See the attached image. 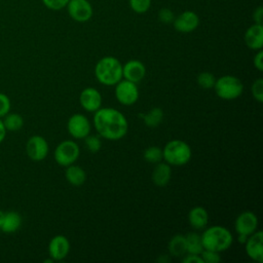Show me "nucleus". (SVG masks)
<instances>
[{
  "label": "nucleus",
  "mask_w": 263,
  "mask_h": 263,
  "mask_svg": "<svg viewBox=\"0 0 263 263\" xmlns=\"http://www.w3.org/2000/svg\"><path fill=\"white\" fill-rule=\"evenodd\" d=\"M93 124L102 138L111 141L123 138L128 128L125 116L114 108L98 109L93 115Z\"/></svg>",
  "instance_id": "nucleus-1"
},
{
  "label": "nucleus",
  "mask_w": 263,
  "mask_h": 263,
  "mask_svg": "<svg viewBox=\"0 0 263 263\" xmlns=\"http://www.w3.org/2000/svg\"><path fill=\"white\" fill-rule=\"evenodd\" d=\"M200 237L204 250H211L219 253L229 249L233 241L231 232L227 228L220 225L206 228Z\"/></svg>",
  "instance_id": "nucleus-2"
},
{
  "label": "nucleus",
  "mask_w": 263,
  "mask_h": 263,
  "mask_svg": "<svg viewBox=\"0 0 263 263\" xmlns=\"http://www.w3.org/2000/svg\"><path fill=\"white\" fill-rule=\"evenodd\" d=\"M95 75L102 84L115 85L122 79V65L114 57H104L97 63Z\"/></svg>",
  "instance_id": "nucleus-3"
},
{
  "label": "nucleus",
  "mask_w": 263,
  "mask_h": 263,
  "mask_svg": "<svg viewBox=\"0 0 263 263\" xmlns=\"http://www.w3.org/2000/svg\"><path fill=\"white\" fill-rule=\"evenodd\" d=\"M190 146L181 140L170 141L162 149V158L170 165L180 166L186 164L191 158Z\"/></svg>",
  "instance_id": "nucleus-4"
},
{
  "label": "nucleus",
  "mask_w": 263,
  "mask_h": 263,
  "mask_svg": "<svg viewBox=\"0 0 263 263\" xmlns=\"http://www.w3.org/2000/svg\"><path fill=\"white\" fill-rule=\"evenodd\" d=\"M217 96L226 101L237 99L243 90V85L240 79L232 75H224L218 79L214 84Z\"/></svg>",
  "instance_id": "nucleus-5"
},
{
  "label": "nucleus",
  "mask_w": 263,
  "mask_h": 263,
  "mask_svg": "<svg viewBox=\"0 0 263 263\" xmlns=\"http://www.w3.org/2000/svg\"><path fill=\"white\" fill-rule=\"evenodd\" d=\"M80 154L79 146L71 140L61 142L54 150V160L62 166L73 164Z\"/></svg>",
  "instance_id": "nucleus-6"
},
{
  "label": "nucleus",
  "mask_w": 263,
  "mask_h": 263,
  "mask_svg": "<svg viewBox=\"0 0 263 263\" xmlns=\"http://www.w3.org/2000/svg\"><path fill=\"white\" fill-rule=\"evenodd\" d=\"M66 8L70 17L77 23L88 22L93 14L92 5L88 0H69Z\"/></svg>",
  "instance_id": "nucleus-7"
},
{
  "label": "nucleus",
  "mask_w": 263,
  "mask_h": 263,
  "mask_svg": "<svg viewBox=\"0 0 263 263\" xmlns=\"http://www.w3.org/2000/svg\"><path fill=\"white\" fill-rule=\"evenodd\" d=\"M115 97L117 101L125 106L135 104L139 99V89L137 83L121 79L115 84Z\"/></svg>",
  "instance_id": "nucleus-8"
},
{
  "label": "nucleus",
  "mask_w": 263,
  "mask_h": 263,
  "mask_svg": "<svg viewBox=\"0 0 263 263\" xmlns=\"http://www.w3.org/2000/svg\"><path fill=\"white\" fill-rule=\"evenodd\" d=\"M69 134L74 139H84L90 133V122L86 116L76 113L70 116L67 123Z\"/></svg>",
  "instance_id": "nucleus-9"
},
{
  "label": "nucleus",
  "mask_w": 263,
  "mask_h": 263,
  "mask_svg": "<svg viewBox=\"0 0 263 263\" xmlns=\"http://www.w3.org/2000/svg\"><path fill=\"white\" fill-rule=\"evenodd\" d=\"M26 152L34 161L43 160L48 153V143L41 136H32L26 144Z\"/></svg>",
  "instance_id": "nucleus-10"
},
{
  "label": "nucleus",
  "mask_w": 263,
  "mask_h": 263,
  "mask_svg": "<svg viewBox=\"0 0 263 263\" xmlns=\"http://www.w3.org/2000/svg\"><path fill=\"white\" fill-rule=\"evenodd\" d=\"M173 25L175 30L180 33H191L199 26V16L192 10H185L175 16Z\"/></svg>",
  "instance_id": "nucleus-11"
},
{
  "label": "nucleus",
  "mask_w": 263,
  "mask_h": 263,
  "mask_svg": "<svg viewBox=\"0 0 263 263\" xmlns=\"http://www.w3.org/2000/svg\"><path fill=\"white\" fill-rule=\"evenodd\" d=\"M258 226V218L257 216L251 212V211H245L240 213L234 223V228L235 231L238 234H243V235H251L252 233L255 232Z\"/></svg>",
  "instance_id": "nucleus-12"
},
{
  "label": "nucleus",
  "mask_w": 263,
  "mask_h": 263,
  "mask_svg": "<svg viewBox=\"0 0 263 263\" xmlns=\"http://www.w3.org/2000/svg\"><path fill=\"white\" fill-rule=\"evenodd\" d=\"M70 251V242L65 235L53 236L48 243V253L53 261H60L67 257Z\"/></svg>",
  "instance_id": "nucleus-13"
},
{
  "label": "nucleus",
  "mask_w": 263,
  "mask_h": 263,
  "mask_svg": "<svg viewBox=\"0 0 263 263\" xmlns=\"http://www.w3.org/2000/svg\"><path fill=\"white\" fill-rule=\"evenodd\" d=\"M79 103L84 110L88 112H96L101 108L102 96L97 88L86 87L80 92Z\"/></svg>",
  "instance_id": "nucleus-14"
},
{
  "label": "nucleus",
  "mask_w": 263,
  "mask_h": 263,
  "mask_svg": "<svg viewBox=\"0 0 263 263\" xmlns=\"http://www.w3.org/2000/svg\"><path fill=\"white\" fill-rule=\"evenodd\" d=\"M250 236V235H249ZM262 241H263V233L262 231H255L251 234L250 237H248L246 243V252L248 256L258 262H263V248H262Z\"/></svg>",
  "instance_id": "nucleus-15"
},
{
  "label": "nucleus",
  "mask_w": 263,
  "mask_h": 263,
  "mask_svg": "<svg viewBox=\"0 0 263 263\" xmlns=\"http://www.w3.org/2000/svg\"><path fill=\"white\" fill-rule=\"evenodd\" d=\"M146 74V68L144 64L138 60H130L122 66V77L124 79L138 83Z\"/></svg>",
  "instance_id": "nucleus-16"
},
{
  "label": "nucleus",
  "mask_w": 263,
  "mask_h": 263,
  "mask_svg": "<svg viewBox=\"0 0 263 263\" xmlns=\"http://www.w3.org/2000/svg\"><path fill=\"white\" fill-rule=\"evenodd\" d=\"M245 43L247 46L254 50L262 49L263 47V26L256 24L250 26L245 33Z\"/></svg>",
  "instance_id": "nucleus-17"
},
{
  "label": "nucleus",
  "mask_w": 263,
  "mask_h": 263,
  "mask_svg": "<svg viewBox=\"0 0 263 263\" xmlns=\"http://www.w3.org/2000/svg\"><path fill=\"white\" fill-rule=\"evenodd\" d=\"M188 221L192 228L196 230L203 229L209 221V215L206 210L199 205L192 208L188 214Z\"/></svg>",
  "instance_id": "nucleus-18"
},
{
  "label": "nucleus",
  "mask_w": 263,
  "mask_h": 263,
  "mask_svg": "<svg viewBox=\"0 0 263 263\" xmlns=\"http://www.w3.org/2000/svg\"><path fill=\"white\" fill-rule=\"evenodd\" d=\"M171 176H172V168L171 165L166 162H157V164L155 165L153 173H152V181L155 185L157 186H165L170 180H171Z\"/></svg>",
  "instance_id": "nucleus-19"
},
{
  "label": "nucleus",
  "mask_w": 263,
  "mask_h": 263,
  "mask_svg": "<svg viewBox=\"0 0 263 263\" xmlns=\"http://www.w3.org/2000/svg\"><path fill=\"white\" fill-rule=\"evenodd\" d=\"M22 224V217L16 212H7L4 213L3 221L0 226L1 230L5 233L15 232Z\"/></svg>",
  "instance_id": "nucleus-20"
},
{
  "label": "nucleus",
  "mask_w": 263,
  "mask_h": 263,
  "mask_svg": "<svg viewBox=\"0 0 263 263\" xmlns=\"http://www.w3.org/2000/svg\"><path fill=\"white\" fill-rule=\"evenodd\" d=\"M65 177L70 184L74 186H80L85 182L86 174L82 167L78 165L70 164L67 166V170L65 172Z\"/></svg>",
  "instance_id": "nucleus-21"
},
{
  "label": "nucleus",
  "mask_w": 263,
  "mask_h": 263,
  "mask_svg": "<svg viewBox=\"0 0 263 263\" xmlns=\"http://www.w3.org/2000/svg\"><path fill=\"white\" fill-rule=\"evenodd\" d=\"M168 252L174 257H182L187 253L185 235L177 234L168 242Z\"/></svg>",
  "instance_id": "nucleus-22"
},
{
  "label": "nucleus",
  "mask_w": 263,
  "mask_h": 263,
  "mask_svg": "<svg viewBox=\"0 0 263 263\" xmlns=\"http://www.w3.org/2000/svg\"><path fill=\"white\" fill-rule=\"evenodd\" d=\"M185 238H186L187 253L194 254V255H200V253L203 250L200 235L196 232H189L187 235H185Z\"/></svg>",
  "instance_id": "nucleus-23"
},
{
  "label": "nucleus",
  "mask_w": 263,
  "mask_h": 263,
  "mask_svg": "<svg viewBox=\"0 0 263 263\" xmlns=\"http://www.w3.org/2000/svg\"><path fill=\"white\" fill-rule=\"evenodd\" d=\"M139 117L143 118L144 123L147 126L155 127V126L159 125L160 122L162 121V119H163V111L159 107H154L147 114H139Z\"/></svg>",
  "instance_id": "nucleus-24"
},
{
  "label": "nucleus",
  "mask_w": 263,
  "mask_h": 263,
  "mask_svg": "<svg viewBox=\"0 0 263 263\" xmlns=\"http://www.w3.org/2000/svg\"><path fill=\"white\" fill-rule=\"evenodd\" d=\"M2 121H3L5 129L9 130V132H17L24 125V119L17 113H9L8 112L4 116V120H2Z\"/></svg>",
  "instance_id": "nucleus-25"
},
{
  "label": "nucleus",
  "mask_w": 263,
  "mask_h": 263,
  "mask_svg": "<svg viewBox=\"0 0 263 263\" xmlns=\"http://www.w3.org/2000/svg\"><path fill=\"white\" fill-rule=\"evenodd\" d=\"M144 159L151 163H157L162 159V150L156 146L148 147L144 151Z\"/></svg>",
  "instance_id": "nucleus-26"
},
{
  "label": "nucleus",
  "mask_w": 263,
  "mask_h": 263,
  "mask_svg": "<svg viewBox=\"0 0 263 263\" xmlns=\"http://www.w3.org/2000/svg\"><path fill=\"white\" fill-rule=\"evenodd\" d=\"M151 3L152 0H128L130 9L138 14L147 12L151 7Z\"/></svg>",
  "instance_id": "nucleus-27"
},
{
  "label": "nucleus",
  "mask_w": 263,
  "mask_h": 263,
  "mask_svg": "<svg viewBox=\"0 0 263 263\" xmlns=\"http://www.w3.org/2000/svg\"><path fill=\"white\" fill-rule=\"evenodd\" d=\"M216 82L215 76L211 72H201L197 76V83L200 87L204 89H209L214 87V84Z\"/></svg>",
  "instance_id": "nucleus-28"
},
{
  "label": "nucleus",
  "mask_w": 263,
  "mask_h": 263,
  "mask_svg": "<svg viewBox=\"0 0 263 263\" xmlns=\"http://www.w3.org/2000/svg\"><path fill=\"white\" fill-rule=\"evenodd\" d=\"M251 91H252L253 98L257 102L259 103L263 102V79L262 78H258L253 82Z\"/></svg>",
  "instance_id": "nucleus-29"
},
{
  "label": "nucleus",
  "mask_w": 263,
  "mask_h": 263,
  "mask_svg": "<svg viewBox=\"0 0 263 263\" xmlns=\"http://www.w3.org/2000/svg\"><path fill=\"white\" fill-rule=\"evenodd\" d=\"M85 139V146L90 152H98L101 149L102 142L98 136H87Z\"/></svg>",
  "instance_id": "nucleus-30"
},
{
  "label": "nucleus",
  "mask_w": 263,
  "mask_h": 263,
  "mask_svg": "<svg viewBox=\"0 0 263 263\" xmlns=\"http://www.w3.org/2000/svg\"><path fill=\"white\" fill-rule=\"evenodd\" d=\"M200 257L203 260V263H219L221 261V257L219 252L211 251V250H202L200 253Z\"/></svg>",
  "instance_id": "nucleus-31"
},
{
  "label": "nucleus",
  "mask_w": 263,
  "mask_h": 263,
  "mask_svg": "<svg viewBox=\"0 0 263 263\" xmlns=\"http://www.w3.org/2000/svg\"><path fill=\"white\" fill-rule=\"evenodd\" d=\"M43 5L50 10H61L65 8L69 0H41Z\"/></svg>",
  "instance_id": "nucleus-32"
},
{
  "label": "nucleus",
  "mask_w": 263,
  "mask_h": 263,
  "mask_svg": "<svg viewBox=\"0 0 263 263\" xmlns=\"http://www.w3.org/2000/svg\"><path fill=\"white\" fill-rule=\"evenodd\" d=\"M175 18V14L172 9L163 7L158 11V20L163 24H172Z\"/></svg>",
  "instance_id": "nucleus-33"
},
{
  "label": "nucleus",
  "mask_w": 263,
  "mask_h": 263,
  "mask_svg": "<svg viewBox=\"0 0 263 263\" xmlns=\"http://www.w3.org/2000/svg\"><path fill=\"white\" fill-rule=\"evenodd\" d=\"M10 110V100L9 98L0 92V118L4 117Z\"/></svg>",
  "instance_id": "nucleus-34"
},
{
  "label": "nucleus",
  "mask_w": 263,
  "mask_h": 263,
  "mask_svg": "<svg viewBox=\"0 0 263 263\" xmlns=\"http://www.w3.org/2000/svg\"><path fill=\"white\" fill-rule=\"evenodd\" d=\"M253 63H254L255 68L258 71H260V72L263 71V51L261 49H259L258 52L255 54Z\"/></svg>",
  "instance_id": "nucleus-35"
},
{
  "label": "nucleus",
  "mask_w": 263,
  "mask_h": 263,
  "mask_svg": "<svg viewBox=\"0 0 263 263\" xmlns=\"http://www.w3.org/2000/svg\"><path fill=\"white\" fill-rule=\"evenodd\" d=\"M184 263H203L202 258L200 257V255H194V254H190L187 255L184 259H183Z\"/></svg>",
  "instance_id": "nucleus-36"
},
{
  "label": "nucleus",
  "mask_w": 263,
  "mask_h": 263,
  "mask_svg": "<svg viewBox=\"0 0 263 263\" xmlns=\"http://www.w3.org/2000/svg\"><path fill=\"white\" fill-rule=\"evenodd\" d=\"M253 20L256 24H262L263 20V7L258 6L253 12Z\"/></svg>",
  "instance_id": "nucleus-37"
},
{
  "label": "nucleus",
  "mask_w": 263,
  "mask_h": 263,
  "mask_svg": "<svg viewBox=\"0 0 263 263\" xmlns=\"http://www.w3.org/2000/svg\"><path fill=\"white\" fill-rule=\"evenodd\" d=\"M6 136V129L4 127V124H3V121L0 119V143L4 140Z\"/></svg>",
  "instance_id": "nucleus-38"
},
{
  "label": "nucleus",
  "mask_w": 263,
  "mask_h": 263,
  "mask_svg": "<svg viewBox=\"0 0 263 263\" xmlns=\"http://www.w3.org/2000/svg\"><path fill=\"white\" fill-rule=\"evenodd\" d=\"M238 235H239V238H238L239 242L245 243V242L247 241V239H248V236H247V235H243V234H238Z\"/></svg>",
  "instance_id": "nucleus-39"
},
{
  "label": "nucleus",
  "mask_w": 263,
  "mask_h": 263,
  "mask_svg": "<svg viewBox=\"0 0 263 263\" xmlns=\"http://www.w3.org/2000/svg\"><path fill=\"white\" fill-rule=\"evenodd\" d=\"M3 217H4V213L2 211H0V226H1L2 221H3Z\"/></svg>",
  "instance_id": "nucleus-40"
}]
</instances>
